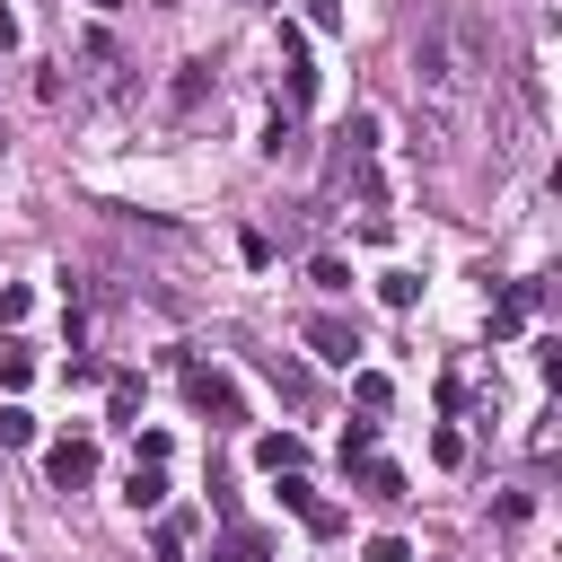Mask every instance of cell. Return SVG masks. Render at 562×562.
<instances>
[{
	"label": "cell",
	"mask_w": 562,
	"mask_h": 562,
	"mask_svg": "<svg viewBox=\"0 0 562 562\" xmlns=\"http://www.w3.org/2000/svg\"><path fill=\"white\" fill-rule=\"evenodd\" d=\"M325 184H334V202H342V211H360V220H386V176H378V158H360V149H334Z\"/></svg>",
	"instance_id": "obj_1"
},
{
	"label": "cell",
	"mask_w": 562,
	"mask_h": 562,
	"mask_svg": "<svg viewBox=\"0 0 562 562\" xmlns=\"http://www.w3.org/2000/svg\"><path fill=\"white\" fill-rule=\"evenodd\" d=\"M184 395H193V413H211V422H246V404H237V386H228L220 369H184Z\"/></svg>",
	"instance_id": "obj_2"
},
{
	"label": "cell",
	"mask_w": 562,
	"mask_h": 562,
	"mask_svg": "<svg viewBox=\"0 0 562 562\" xmlns=\"http://www.w3.org/2000/svg\"><path fill=\"white\" fill-rule=\"evenodd\" d=\"M44 474H53V492H79L97 474V439H53L44 448Z\"/></svg>",
	"instance_id": "obj_3"
},
{
	"label": "cell",
	"mask_w": 562,
	"mask_h": 562,
	"mask_svg": "<svg viewBox=\"0 0 562 562\" xmlns=\"http://www.w3.org/2000/svg\"><path fill=\"white\" fill-rule=\"evenodd\" d=\"M281 79H290V105L316 97V61H307V35L299 26H281Z\"/></svg>",
	"instance_id": "obj_4"
},
{
	"label": "cell",
	"mask_w": 562,
	"mask_h": 562,
	"mask_svg": "<svg viewBox=\"0 0 562 562\" xmlns=\"http://www.w3.org/2000/svg\"><path fill=\"white\" fill-rule=\"evenodd\" d=\"M281 501L299 509V527H316V536H342V509H334V501H316L299 474H281Z\"/></svg>",
	"instance_id": "obj_5"
},
{
	"label": "cell",
	"mask_w": 562,
	"mask_h": 562,
	"mask_svg": "<svg viewBox=\"0 0 562 562\" xmlns=\"http://www.w3.org/2000/svg\"><path fill=\"white\" fill-rule=\"evenodd\" d=\"M299 334H307V351H316V360H351V351H360V334H351L342 316H307Z\"/></svg>",
	"instance_id": "obj_6"
},
{
	"label": "cell",
	"mask_w": 562,
	"mask_h": 562,
	"mask_svg": "<svg viewBox=\"0 0 562 562\" xmlns=\"http://www.w3.org/2000/svg\"><path fill=\"white\" fill-rule=\"evenodd\" d=\"M263 378H272V386H281V395H290V404H299V413H307V404H316V378H307V369H299V360H290V351H263Z\"/></svg>",
	"instance_id": "obj_7"
},
{
	"label": "cell",
	"mask_w": 562,
	"mask_h": 562,
	"mask_svg": "<svg viewBox=\"0 0 562 562\" xmlns=\"http://www.w3.org/2000/svg\"><path fill=\"white\" fill-rule=\"evenodd\" d=\"M202 97H211V61H184L176 88H167V105H176V114H202Z\"/></svg>",
	"instance_id": "obj_8"
},
{
	"label": "cell",
	"mask_w": 562,
	"mask_h": 562,
	"mask_svg": "<svg viewBox=\"0 0 562 562\" xmlns=\"http://www.w3.org/2000/svg\"><path fill=\"white\" fill-rule=\"evenodd\" d=\"M255 465H263V474H299V465H307V448H299L290 430H272V439H255Z\"/></svg>",
	"instance_id": "obj_9"
},
{
	"label": "cell",
	"mask_w": 562,
	"mask_h": 562,
	"mask_svg": "<svg viewBox=\"0 0 562 562\" xmlns=\"http://www.w3.org/2000/svg\"><path fill=\"white\" fill-rule=\"evenodd\" d=\"M202 562H272V544H263L255 527H228V536H220V544H211Z\"/></svg>",
	"instance_id": "obj_10"
},
{
	"label": "cell",
	"mask_w": 562,
	"mask_h": 562,
	"mask_svg": "<svg viewBox=\"0 0 562 562\" xmlns=\"http://www.w3.org/2000/svg\"><path fill=\"white\" fill-rule=\"evenodd\" d=\"M334 149H360V158H378V114H369V105H351V114H342V132H334Z\"/></svg>",
	"instance_id": "obj_11"
},
{
	"label": "cell",
	"mask_w": 562,
	"mask_h": 562,
	"mask_svg": "<svg viewBox=\"0 0 562 562\" xmlns=\"http://www.w3.org/2000/svg\"><path fill=\"white\" fill-rule=\"evenodd\" d=\"M360 492H369V501H404V474H395L386 457H360Z\"/></svg>",
	"instance_id": "obj_12"
},
{
	"label": "cell",
	"mask_w": 562,
	"mask_h": 562,
	"mask_svg": "<svg viewBox=\"0 0 562 562\" xmlns=\"http://www.w3.org/2000/svg\"><path fill=\"white\" fill-rule=\"evenodd\" d=\"M123 501H132V509H158V501H167V474H158V465H132V474H123Z\"/></svg>",
	"instance_id": "obj_13"
},
{
	"label": "cell",
	"mask_w": 562,
	"mask_h": 562,
	"mask_svg": "<svg viewBox=\"0 0 562 562\" xmlns=\"http://www.w3.org/2000/svg\"><path fill=\"white\" fill-rule=\"evenodd\" d=\"M26 378H35V351H26V342H0V386H9V395H18V386H26Z\"/></svg>",
	"instance_id": "obj_14"
},
{
	"label": "cell",
	"mask_w": 562,
	"mask_h": 562,
	"mask_svg": "<svg viewBox=\"0 0 562 562\" xmlns=\"http://www.w3.org/2000/svg\"><path fill=\"white\" fill-rule=\"evenodd\" d=\"M0 448H35V413L26 404H0Z\"/></svg>",
	"instance_id": "obj_15"
},
{
	"label": "cell",
	"mask_w": 562,
	"mask_h": 562,
	"mask_svg": "<svg viewBox=\"0 0 562 562\" xmlns=\"http://www.w3.org/2000/svg\"><path fill=\"white\" fill-rule=\"evenodd\" d=\"M290 149H299V123L272 114V123H263V158H290Z\"/></svg>",
	"instance_id": "obj_16"
},
{
	"label": "cell",
	"mask_w": 562,
	"mask_h": 562,
	"mask_svg": "<svg viewBox=\"0 0 562 562\" xmlns=\"http://www.w3.org/2000/svg\"><path fill=\"white\" fill-rule=\"evenodd\" d=\"M105 413H114V422H132V413H140V378H114V395H105ZM132 430H140V422H132Z\"/></svg>",
	"instance_id": "obj_17"
},
{
	"label": "cell",
	"mask_w": 562,
	"mask_h": 562,
	"mask_svg": "<svg viewBox=\"0 0 562 562\" xmlns=\"http://www.w3.org/2000/svg\"><path fill=\"white\" fill-rule=\"evenodd\" d=\"M184 544H193V518H167L158 527V562H184Z\"/></svg>",
	"instance_id": "obj_18"
},
{
	"label": "cell",
	"mask_w": 562,
	"mask_h": 562,
	"mask_svg": "<svg viewBox=\"0 0 562 562\" xmlns=\"http://www.w3.org/2000/svg\"><path fill=\"white\" fill-rule=\"evenodd\" d=\"M307 281H316V290H351V263H334V255H316V263H307Z\"/></svg>",
	"instance_id": "obj_19"
},
{
	"label": "cell",
	"mask_w": 562,
	"mask_h": 562,
	"mask_svg": "<svg viewBox=\"0 0 562 562\" xmlns=\"http://www.w3.org/2000/svg\"><path fill=\"white\" fill-rule=\"evenodd\" d=\"M360 562H413V544H404V536H369V544H360Z\"/></svg>",
	"instance_id": "obj_20"
},
{
	"label": "cell",
	"mask_w": 562,
	"mask_h": 562,
	"mask_svg": "<svg viewBox=\"0 0 562 562\" xmlns=\"http://www.w3.org/2000/svg\"><path fill=\"white\" fill-rule=\"evenodd\" d=\"M378 290H386V307H413V299H422V281H413V272H386Z\"/></svg>",
	"instance_id": "obj_21"
},
{
	"label": "cell",
	"mask_w": 562,
	"mask_h": 562,
	"mask_svg": "<svg viewBox=\"0 0 562 562\" xmlns=\"http://www.w3.org/2000/svg\"><path fill=\"white\" fill-rule=\"evenodd\" d=\"M307 26L316 35H342V0H307Z\"/></svg>",
	"instance_id": "obj_22"
},
{
	"label": "cell",
	"mask_w": 562,
	"mask_h": 562,
	"mask_svg": "<svg viewBox=\"0 0 562 562\" xmlns=\"http://www.w3.org/2000/svg\"><path fill=\"white\" fill-rule=\"evenodd\" d=\"M26 307H35L26 290H0V334H18V325H26Z\"/></svg>",
	"instance_id": "obj_23"
},
{
	"label": "cell",
	"mask_w": 562,
	"mask_h": 562,
	"mask_svg": "<svg viewBox=\"0 0 562 562\" xmlns=\"http://www.w3.org/2000/svg\"><path fill=\"white\" fill-rule=\"evenodd\" d=\"M18 35H26V26H18V9L0 0V53H18Z\"/></svg>",
	"instance_id": "obj_24"
},
{
	"label": "cell",
	"mask_w": 562,
	"mask_h": 562,
	"mask_svg": "<svg viewBox=\"0 0 562 562\" xmlns=\"http://www.w3.org/2000/svg\"><path fill=\"white\" fill-rule=\"evenodd\" d=\"M97 9H123V0H97Z\"/></svg>",
	"instance_id": "obj_25"
},
{
	"label": "cell",
	"mask_w": 562,
	"mask_h": 562,
	"mask_svg": "<svg viewBox=\"0 0 562 562\" xmlns=\"http://www.w3.org/2000/svg\"><path fill=\"white\" fill-rule=\"evenodd\" d=\"M255 9H272V0H255Z\"/></svg>",
	"instance_id": "obj_26"
},
{
	"label": "cell",
	"mask_w": 562,
	"mask_h": 562,
	"mask_svg": "<svg viewBox=\"0 0 562 562\" xmlns=\"http://www.w3.org/2000/svg\"><path fill=\"white\" fill-rule=\"evenodd\" d=\"M0 149H9V140H0Z\"/></svg>",
	"instance_id": "obj_27"
}]
</instances>
